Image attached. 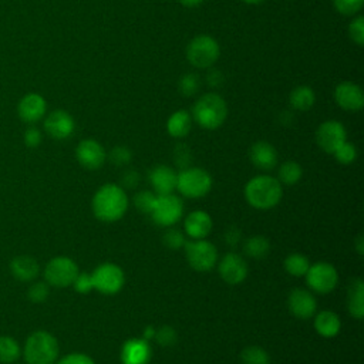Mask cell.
<instances>
[{"instance_id": "1", "label": "cell", "mask_w": 364, "mask_h": 364, "mask_svg": "<svg viewBox=\"0 0 364 364\" xmlns=\"http://www.w3.org/2000/svg\"><path fill=\"white\" fill-rule=\"evenodd\" d=\"M128 202L124 188L114 183H105L92 198V212L101 222H117L125 215Z\"/></svg>"}, {"instance_id": "2", "label": "cell", "mask_w": 364, "mask_h": 364, "mask_svg": "<svg viewBox=\"0 0 364 364\" xmlns=\"http://www.w3.org/2000/svg\"><path fill=\"white\" fill-rule=\"evenodd\" d=\"M283 196L282 183L277 178L269 175H257L245 186V198L247 203L259 210L274 208Z\"/></svg>"}, {"instance_id": "3", "label": "cell", "mask_w": 364, "mask_h": 364, "mask_svg": "<svg viewBox=\"0 0 364 364\" xmlns=\"http://www.w3.org/2000/svg\"><path fill=\"white\" fill-rule=\"evenodd\" d=\"M23 355L27 364H54L58 358V341L48 331H34L26 340Z\"/></svg>"}, {"instance_id": "4", "label": "cell", "mask_w": 364, "mask_h": 364, "mask_svg": "<svg viewBox=\"0 0 364 364\" xmlns=\"http://www.w3.org/2000/svg\"><path fill=\"white\" fill-rule=\"evenodd\" d=\"M192 114L193 119L202 128L216 129L225 122L228 117V107L220 95L215 92H208L195 102Z\"/></svg>"}, {"instance_id": "5", "label": "cell", "mask_w": 364, "mask_h": 364, "mask_svg": "<svg viewBox=\"0 0 364 364\" xmlns=\"http://www.w3.org/2000/svg\"><path fill=\"white\" fill-rule=\"evenodd\" d=\"M176 189L185 198H202L212 189V176L202 168H183L178 173Z\"/></svg>"}, {"instance_id": "6", "label": "cell", "mask_w": 364, "mask_h": 364, "mask_svg": "<svg viewBox=\"0 0 364 364\" xmlns=\"http://www.w3.org/2000/svg\"><path fill=\"white\" fill-rule=\"evenodd\" d=\"M186 57L193 67L208 68L213 65L219 57V44L210 36H198L188 44Z\"/></svg>"}, {"instance_id": "7", "label": "cell", "mask_w": 364, "mask_h": 364, "mask_svg": "<svg viewBox=\"0 0 364 364\" xmlns=\"http://www.w3.org/2000/svg\"><path fill=\"white\" fill-rule=\"evenodd\" d=\"M185 255L189 266L198 272H209L218 262L216 247L206 239H193L185 243Z\"/></svg>"}, {"instance_id": "8", "label": "cell", "mask_w": 364, "mask_h": 364, "mask_svg": "<svg viewBox=\"0 0 364 364\" xmlns=\"http://www.w3.org/2000/svg\"><path fill=\"white\" fill-rule=\"evenodd\" d=\"M183 213V203L179 199V196L173 193L168 195H156L154 208L149 213L152 220L164 228H171L179 219L182 218Z\"/></svg>"}, {"instance_id": "9", "label": "cell", "mask_w": 364, "mask_h": 364, "mask_svg": "<svg viewBox=\"0 0 364 364\" xmlns=\"http://www.w3.org/2000/svg\"><path fill=\"white\" fill-rule=\"evenodd\" d=\"M78 273L77 263L67 256H55L44 267L46 282L55 287L71 286Z\"/></svg>"}, {"instance_id": "10", "label": "cell", "mask_w": 364, "mask_h": 364, "mask_svg": "<svg viewBox=\"0 0 364 364\" xmlns=\"http://www.w3.org/2000/svg\"><path fill=\"white\" fill-rule=\"evenodd\" d=\"M91 277L94 289L108 296L118 293L125 283V274L115 263H102L97 266L91 273Z\"/></svg>"}, {"instance_id": "11", "label": "cell", "mask_w": 364, "mask_h": 364, "mask_svg": "<svg viewBox=\"0 0 364 364\" xmlns=\"http://www.w3.org/2000/svg\"><path fill=\"white\" fill-rule=\"evenodd\" d=\"M306 276L307 286L318 294H327L333 291L338 283V273L331 263L317 262L310 264Z\"/></svg>"}, {"instance_id": "12", "label": "cell", "mask_w": 364, "mask_h": 364, "mask_svg": "<svg viewBox=\"0 0 364 364\" xmlns=\"http://www.w3.org/2000/svg\"><path fill=\"white\" fill-rule=\"evenodd\" d=\"M347 132L341 122L326 121L316 131L317 145L327 154H333L343 142H346Z\"/></svg>"}, {"instance_id": "13", "label": "cell", "mask_w": 364, "mask_h": 364, "mask_svg": "<svg viewBox=\"0 0 364 364\" xmlns=\"http://www.w3.org/2000/svg\"><path fill=\"white\" fill-rule=\"evenodd\" d=\"M218 270L223 282L229 284L242 283L246 279L249 272L246 260L239 253H235V252H229L220 259Z\"/></svg>"}, {"instance_id": "14", "label": "cell", "mask_w": 364, "mask_h": 364, "mask_svg": "<svg viewBox=\"0 0 364 364\" xmlns=\"http://www.w3.org/2000/svg\"><path fill=\"white\" fill-rule=\"evenodd\" d=\"M287 306L290 313L301 320L313 317L317 311V303L314 296L311 294V291L301 287H296L289 293Z\"/></svg>"}, {"instance_id": "15", "label": "cell", "mask_w": 364, "mask_h": 364, "mask_svg": "<svg viewBox=\"0 0 364 364\" xmlns=\"http://www.w3.org/2000/svg\"><path fill=\"white\" fill-rule=\"evenodd\" d=\"M75 158L81 166L87 169H98L105 162L107 154L95 139H82L75 148Z\"/></svg>"}, {"instance_id": "16", "label": "cell", "mask_w": 364, "mask_h": 364, "mask_svg": "<svg viewBox=\"0 0 364 364\" xmlns=\"http://www.w3.org/2000/svg\"><path fill=\"white\" fill-rule=\"evenodd\" d=\"M75 128L73 117L64 109L50 112L44 121L46 132L54 139H67L73 135Z\"/></svg>"}, {"instance_id": "17", "label": "cell", "mask_w": 364, "mask_h": 364, "mask_svg": "<svg viewBox=\"0 0 364 364\" xmlns=\"http://www.w3.org/2000/svg\"><path fill=\"white\" fill-rule=\"evenodd\" d=\"M47 109V102L43 95L37 92H28L21 97L17 104V114L21 121L33 124L40 121Z\"/></svg>"}, {"instance_id": "18", "label": "cell", "mask_w": 364, "mask_h": 364, "mask_svg": "<svg viewBox=\"0 0 364 364\" xmlns=\"http://www.w3.org/2000/svg\"><path fill=\"white\" fill-rule=\"evenodd\" d=\"M152 355L151 346L145 338H129L122 344L121 363L122 364H149Z\"/></svg>"}, {"instance_id": "19", "label": "cell", "mask_w": 364, "mask_h": 364, "mask_svg": "<svg viewBox=\"0 0 364 364\" xmlns=\"http://www.w3.org/2000/svg\"><path fill=\"white\" fill-rule=\"evenodd\" d=\"M334 98L338 107L346 111H360L364 107V95L361 88L351 82L343 81L336 87Z\"/></svg>"}, {"instance_id": "20", "label": "cell", "mask_w": 364, "mask_h": 364, "mask_svg": "<svg viewBox=\"0 0 364 364\" xmlns=\"http://www.w3.org/2000/svg\"><path fill=\"white\" fill-rule=\"evenodd\" d=\"M149 182L156 195H168L176 189L178 173L168 165H156L149 171Z\"/></svg>"}, {"instance_id": "21", "label": "cell", "mask_w": 364, "mask_h": 364, "mask_svg": "<svg viewBox=\"0 0 364 364\" xmlns=\"http://www.w3.org/2000/svg\"><path fill=\"white\" fill-rule=\"evenodd\" d=\"M212 226V218L205 210L191 212L183 222V230L192 239H205L210 233Z\"/></svg>"}, {"instance_id": "22", "label": "cell", "mask_w": 364, "mask_h": 364, "mask_svg": "<svg viewBox=\"0 0 364 364\" xmlns=\"http://www.w3.org/2000/svg\"><path fill=\"white\" fill-rule=\"evenodd\" d=\"M249 158L252 164L263 171H270L277 164V152L274 146L266 141H257L250 146Z\"/></svg>"}, {"instance_id": "23", "label": "cell", "mask_w": 364, "mask_h": 364, "mask_svg": "<svg viewBox=\"0 0 364 364\" xmlns=\"http://www.w3.org/2000/svg\"><path fill=\"white\" fill-rule=\"evenodd\" d=\"M10 270L13 276L20 282H31L34 280L40 273V266L37 260L31 256L21 255L11 260Z\"/></svg>"}, {"instance_id": "24", "label": "cell", "mask_w": 364, "mask_h": 364, "mask_svg": "<svg viewBox=\"0 0 364 364\" xmlns=\"http://www.w3.org/2000/svg\"><path fill=\"white\" fill-rule=\"evenodd\" d=\"M314 330L324 338L336 337L341 330V320L334 311L321 310L314 314Z\"/></svg>"}, {"instance_id": "25", "label": "cell", "mask_w": 364, "mask_h": 364, "mask_svg": "<svg viewBox=\"0 0 364 364\" xmlns=\"http://www.w3.org/2000/svg\"><path fill=\"white\" fill-rule=\"evenodd\" d=\"M347 309L354 318L364 317V283L360 277L353 279L348 286Z\"/></svg>"}, {"instance_id": "26", "label": "cell", "mask_w": 364, "mask_h": 364, "mask_svg": "<svg viewBox=\"0 0 364 364\" xmlns=\"http://www.w3.org/2000/svg\"><path fill=\"white\" fill-rule=\"evenodd\" d=\"M191 127H192V117L183 109L173 112L166 122L168 134L175 138L186 136L191 131Z\"/></svg>"}, {"instance_id": "27", "label": "cell", "mask_w": 364, "mask_h": 364, "mask_svg": "<svg viewBox=\"0 0 364 364\" xmlns=\"http://www.w3.org/2000/svg\"><path fill=\"white\" fill-rule=\"evenodd\" d=\"M243 252L250 259H264L270 252V242L260 235L250 236L243 243Z\"/></svg>"}, {"instance_id": "28", "label": "cell", "mask_w": 364, "mask_h": 364, "mask_svg": "<svg viewBox=\"0 0 364 364\" xmlns=\"http://www.w3.org/2000/svg\"><path fill=\"white\" fill-rule=\"evenodd\" d=\"M316 95L313 90L307 85H300L294 88L290 94V105L297 111H307L313 107Z\"/></svg>"}, {"instance_id": "29", "label": "cell", "mask_w": 364, "mask_h": 364, "mask_svg": "<svg viewBox=\"0 0 364 364\" xmlns=\"http://www.w3.org/2000/svg\"><path fill=\"white\" fill-rule=\"evenodd\" d=\"M303 171L296 161H286L280 165L277 172V181L283 185H294L301 179Z\"/></svg>"}, {"instance_id": "30", "label": "cell", "mask_w": 364, "mask_h": 364, "mask_svg": "<svg viewBox=\"0 0 364 364\" xmlns=\"http://www.w3.org/2000/svg\"><path fill=\"white\" fill-rule=\"evenodd\" d=\"M20 357V344L10 336H0V363L13 364Z\"/></svg>"}, {"instance_id": "31", "label": "cell", "mask_w": 364, "mask_h": 364, "mask_svg": "<svg viewBox=\"0 0 364 364\" xmlns=\"http://www.w3.org/2000/svg\"><path fill=\"white\" fill-rule=\"evenodd\" d=\"M309 267H310V262L301 253H290L284 259V269H286V272L289 274L294 276V277L304 276L307 273Z\"/></svg>"}, {"instance_id": "32", "label": "cell", "mask_w": 364, "mask_h": 364, "mask_svg": "<svg viewBox=\"0 0 364 364\" xmlns=\"http://www.w3.org/2000/svg\"><path fill=\"white\" fill-rule=\"evenodd\" d=\"M242 364H270V357L266 350L259 346L245 347L240 353Z\"/></svg>"}, {"instance_id": "33", "label": "cell", "mask_w": 364, "mask_h": 364, "mask_svg": "<svg viewBox=\"0 0 364 364\" xmlns=\"http://www.w3.org/2000/svg\"><path fill=\"white\" fill-rule=\"evenodd\" d=\"M155 199H156V193L155 192H151V191H139L138 193H135L134 196V205L135 208L141 212V213H145V215H149L152 208H154V203H155Z\"/></svg>"}, {"instance_id": "34", "label": "cell", "mask_w": 364, "mask_h": 364, "mask_svg": "<svg viewBox=\"0 0 364 364\" xmlns=\"http://www.w3.org/2000/svg\"><path fill=\"white\" fill-rule=\"evenodd\" d=\"M179 92L185 97H192L198 92L199 87H200V81H199V77L193 73H189V74H185L181 77L179 80Z\"/></svg>"}, {"instance_id": "35", "label": "cell", "mask_w": 364, "mask_h": 364, "mask_svg": "<svg viewBox=\"0 0 364 364\" xmlns=\"http://www.w3.org/2000/svg\"><path fill=\"white\" fill-rule=\"evenodd\" d=\"M333 155L336 156L337 162H340L343 165H348V164L355 161V158H357V148L353 144L346 141L333 152Z\"/></svg>"}, {"instance_id": "36", "label": "cell", "mask_w": 364, "mask_h": 364, "mask_svg": "<svg viewBox=\"0 0 364 364\" xmlns=\"http://www.w3.org/2000/svg\"><path fill=\"white\" fill-rule=\"evenodd\" d=\"M162 240H164V245L168 249H172V250H178V249L183 247L185 243H186V239H185L182 230L175 229V228H169L164 233V239Z\"/></svg>"}, {"instance_id": "37", "label": "cell", "mask_w": 364, "mask_h": 364, "mask_svg": "<svg viewBox=\"0 0 364 364\" xmlns=\"http://www.w3.org/2000/svg\"><path fill=\"white\" fill-rule=\"evenodd\" d=\"M50 294V287L47 282H36L28 287L27 297L33 303H44Z\"/></svg>"}, {"instance_id": "38", "label": "cell", "mask_w": 364, "mask_h": 364, "mask_svg": "<svg viewBox=\"0 0 364 364\" xmlns=\"http://www.w3.org/2000/svg\"><path fill=\"white\" fill-rule=\"evenodd\" d=\"M108 159L112 165L117 166H124L128 165L132 159V152L129 151V148L127 146H115L109 151L108 154Z\"/></svg>"}, {"instance_id": "39", "label": "cell", "mask_w": 364, "mask_h": 364, "mask_svg": "<svg viewBox=\"0 0 364 364\" xmlns=\"http://www.w3.org/2000/svg\"><path fill=\"white\" fill-rule=\"evenodd\" d=\"M155 341L162 346V347H171L176 343V338H178V334L176 331L169 327V326H162L159 327L156 331H155V336H154Z\"/></svg>"}, {"instance_id": "40", "label": "cell", "mask_w": 364, "mask_h": 364, "mask_svg": "<svg viewBox=\"0 0 364 364\" xmlns=\"http://www.w3.org/2000/svg\"><path fill=\"white\" fill-rule=\"evenodd\" d=\"M348 34L355 44L358 46L364 44V17L363 16H358L350 23Z\"/></svg>"}, {"instance_id": "41", "label": "cell", "mask_w": 364, "mask_h": 364, "mask_svg": "<svg viewBox=\"0 0 364 364\" xmlns=\"http://www.w3.org/2000/svg\"><path fill=\"white\" fill-rule=\"evenodd\" d=\"M333 1L337 11L346 16L355 14L363 7V3H364V0H333Z\"/></svg>"}, {"instance_id": "42", "label": "cell", "mask_w": 364, "mask_h": 364, "mask_svg": "<svg viewBox=\"0 0 364 364\" xmlns=\"http://www.w3.org/2000/svg\"><path fill=\"white\" fill-rule=\"evenodd\" d=\"M191 151L185 144H178L173 149V161L179 168H188L191 164Z\"/></svg>"}, {"instance_id": "43", "label": "cell", "mask_w": 364, "mask_h": 364, "mask_svg": "<svg viewBox=\"0 0 364 364\" xmlns=\"http://www.w3.org/2000/svg\"><path fill=\"white\" fill-rule=\"evenodd\" d=\"M75 291L81 293V294H87L90 293L92 289H94V284H92V277H91V273H78L74 283H73Z\"/></svg>"}, {"instance_id": "44", "label": "cell", "mask_w": 364, "mask_h": 364, "mask_svg": "<svg viewBox=\"0 0 364 364\" xmlns=\"http://www.w3.org/2000/svg\"><path fill=\"white\" fill-rule=\"evenodd\" d=\"M57 364H95L94 360L82 353H71L57 361Z\"/></svg>"}, {"instance_id": "45", "label": "cell", "mask_w": 364, "mask_h": 364, "mask_svg": "<svg viewBox=\"0 0 364 364\" xmlns=\"http://www.w3.org/2000/svg\"><path fill=\"white\" fill-rule=\"evenodd\" d=\"M24 144L28 146V148H36L41 144V132L38 128L36 127H28L26 131H24Z\"/></svg>"}, {"instance_id": "46", "label": "cell", "mask_w": 364, "mask_h": 364, "mask_svg": "<svg viewBox=\"0 0 364 364\" xmlns=\"http://www.w3.org/2000/svg\"><path fill=\"white\" fill-rule=\"evenodd\" d=\"M139 173L134 169H127L124 173H122V178H121V188H127V189H134L138 186L139 183Z\"/></svg>"}, {"instance_id": "47", "label": "cell", "mask_w": 364, "mask_h": 364, "mask_svg": "<svg viewBox=\"0 0 364 364\" xmlns=\"http://www.w3.org/2000/svg\"><path fill=\"white\" fill-rule=\"evenodd\" d=\"M240 237H242V232L236 226H230L225 232V242L229 246H237V243L240 242Z\"/></svg>"}, {"instance_id": "48", "label": "cell", "mask_w": 364, "mask_h": 364, "mask_svg": "<svg viewBox=\"0 0 364 364\" xmlns=\"http://www.w3.org/2000/svg\"><path fill=\"white\" fill-rule=\"evenodd\" d=\"M206 80H208V84L210 87H219L223 81V75L219 70H210L206 75Z\"/></svg>"}, {"instance_id": "49", "label": "cell", "mask_w": 364, "mask_h": 364, "mask_svg": "<svg viewBox=\"0 0 364 364\" xmlns=\"http://www.w3.org/2000/svg\"><path fill=\"white\" fill-rule=\"evenodd\" d=\"M155 327H152V326H148V327H145L144 328V333H142V338H145V340H151V338H154V336H155Z\"/></svg>"}, {"instance_id": "50", "label": "cell", "mask_w": 364, "mask_h": 364, "mask_svg": "<svg viewBox=\"0 0 364 364\" xmlns=\"http://www.w3.org/2000/svg\"><path fill=\"white\" fill-rule=\"evenodd\" d=\"M355 250H357V253L361 256L363 253H364V237L360 235L358 237H357V240H355Z\"/></svg>"}, {"instance_id": "51", "label": "cell", "mask_w": 364, "mask_h": 364, "mask_svg": "<svg viewBox=\"0 0 364 364\" xmlns=\"http://www.w3.org/2000/svg\"><path fill=\"white\" fill-rule=\"evenodd\" d=\"M183 6L186 7H195V6H199L203 0H179Z\"/></svg>"}, {"instance_id": "52", "label": "cell", "mask_w": 364, "mask_h": 364, "mask_svg": "<svg viewBox=\"0 0 364 364\" xmlns=\"http://www.w3.org/2000/svg\"><path fill=\"white\" fill-rule=\"evenodd\" d=\"M243 1L247 3V4H259V3H262L264 0H243Z\"/></svg>"}]
</instances>
